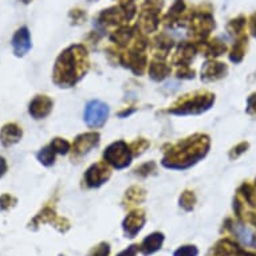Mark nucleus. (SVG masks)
<instances>
[{
	"mask_svg": "<svg viewBox=\"0 0 256 256\" xmlns=\"http://www.w3.org/2000/svg\"><path fill=\"white\" fill-rule=\"evenodd\" d=\"M76 58L74 55V47L60 54L54 68L55 84L60 88H68L76 82Z\"/></svg>",
	"mask_w": 256,
	"mask_h": 256,
	"instance_id": "1",
	"label": "nucleus"
},
{
	"mask_svg": "<svg viewBox=\"0 0 256 256\" xmlns=\"http://www.w3.org/2000/svg\"><path fill=\"white\" fill-rule=\"evenodd\" d=\"M109 114L108 105L101 101H92L84 110V121L90 128H98L105 124Z\"/></svg>",
	"mask_w": 256,
	"mask_h": 256,
	"instance_id": "2",
	"label": "nucleus"
},
{
	"mask_svg": "<svg viewBox=\"0 0 256 256\" xmlns=\"http://www.w3.org/2000/svg\"><path fill=\"white\" fill-rule=\"evenodd\" d=\"M105 158L113 164L116 168H124L130 162V153L129 149L124 142L113 144L112 146L105 152Z\"/></svg>",
	"mask_w": 256,
	"mask_h": 256,
	"instance_id": "3",
	"label": "nucleus"
},
{
	"mask_svg": "<svg viewBox=\"0 0 256 256\" xmlns=\"http://www.w3.org/2000/svg\"><path fill=\"white\" fill-rule=\"evenodd\" d=\"M52 109V101L47 96H36L30 102L28 113L35 120H42L50 114Z\"/></svg>",
	"mask_w": 256,
	"mask_h": 256,
	"instance_id": "4",
	"label": "nucleus"
},
{
	"mask_svg": "<svg viewBox=\"0 0 256 256\" xmlns=\"http://www.w3.org/2000/svg\"><path fill=\"white\" fill-rule=\"evenodd\" d=\"M12 48L14 54L16 56H24L30 50H31V36H30L28 28L27 27H22L15 32L12 38Z\"/></svg>",
	"mask_w": 256,
	"mask_h": 256,
	"instance_id": "5",
	"label": "nucleus"
},
{
	"mask_svg": "<svg viewBox=\"0 0 256 256\" xmlns=\"http://www.w3.org/2000/svg\"><path fill=\"white\" fill-rule=\"evenodd\" d=\"M22 136H23L22 128H19L16 124H6L0 130V142L3 146L10 148L19 142Z\"/></svg>",
	"mask_w": 256,
	"mask_h": 256,
	"instance_id": "6",
	"label": "nucleus"
},
{
	"mask_svg": "<svg viewBox=\"0 0 256 256\" xmlns=\"http://www.w3.org/2000/svg\"><path fill=\"white\" fill-rule=\"evenodd\" d=\"M232 230H234V234H235L236 238L240 240V243L243 244V246L256 248V236L250 228L246 227L244 224L236 222V224H234Z\"/></svg>",
	"mask_w": 256,
	"mask_h": 256,
	"instance_id": "7",
	"label": "nucleus"
},
{
	"mask_svg": "<svg viewBox=\"0 0 256 256\" xmlns=\"http://www.w3.org/2000/svg\"><path fill=\"white\" fill-rule=\"evenodd\" d=\"M144 222H145V218L141 212H133L126 218L124 227H125V232L129 235V238H133L142 228Z\"/></svg>",
	"mask_w": 256,
	"mask_h": 256,
	"instance_id": "8",
	"label": "nucleus"
},
{
	"mask_svg": "<svg viewBox=\"0 0 256 256\" xmlns=\"http://www.w3.org/2000/svg\"><path fill=\"white\" fill-rule=\"evenodd\" d=\"M108 176H109L108 169L104 168L102 165H94L92 168L88 169V174H86V180H88V185L96 186V185H101L108 178Z\"/></svg>",
	"mask_w": 256,
	"mask_h": 256,
	"instance_id": "9",
	"label": "nucleus"
},
{
	"mask_svg": "<svg viewBox=\"0 0 256 256\" xmlns=\"http://www.w3.org/2000/svg\"><path fill=\"white\" fill-rule=\"evenodd\" d=\"M162 240H164V236L161 235V234H153V235L148 236L146 239L142 242V244H141V251L145 255L153 254V252L161 248Z\"/></svg>",
	"mask_w": 256,
	"mask_h": 256,
	"instance_id": "10",
	"label": "nucleus"
},
{
	"mask_svg": "<svg viewBox=\"0 0 256 256\" xmlns=\"http://www.w3.org/2000/svg\"><path fill=\"white\" fill-rule=\"evenodd\" d=\"M98 142V134H84L82 137L76 138V150L78 152H88L90 148L97 145Z\"/></svg>",
	"mask_w": 256,
	"mask_h": 256,
	"instance_id": "11",
	"label": "nucleus"
},
{
	"mask_svg": "<svg viewBox=\"0 0 256 256\" xmlns=\"http://www.w3.org/2000/svg\"><path fill=\"white\" fill-rule=\"evenodd\" d=\"M36 157H38V160L40 161V164H43L44 166H50V165L54 164L55 150L48 145V146L40 149V150L38 152Z\"/></svg>",
	"mask_w": 256,
	"mask_h": 256,
	"instance_id": "12",
	"label": "nucleus"
},
{
	"mask_svg": "<svg viewBox=\"0 0 256 256\" xmlns=\"http://www.w3.org/2000/svg\"><path fill=\"white\" fill-rule=\"evenodd\" d=\"M50 146L55 150V153H68V150L70 149V145H68V141H64L62 138H55L52 140V142L50 144Z\"/></svg>",
	"mask_w": 256,
	"mask_h": 256,
	"instance_id": "13",
	"label": "nucleus"
},
{
	"mask_svg": "<svg viewBox=\"0 0 256 256\" xmlns=\"http://www.w3.org/2000/svg\"><path fill=\"white\" fill-rule=\"evenodd\" d=\"M16 202V198H12L11 194H2V196H0V210H8L10 208H12Z\"/></svg>",
	"mask_w": 256,
	"mask_h": 256,
	"instance_id": "14",
	"label": "nucleus"
},
{
	"mask_svg": "<svg viewBox=\"0 0 256 256\" xmlns=\"http://www.w3.org/2000/svg\"><path fill=\"white\" fill-rule=\"evenodd\" d=\"M198 255V250L194 247H190V246H185V247H181L180 250H177L174 256H196Z\"/></svg>",
	"mask_w": 256,
	"mask_h": 256,
	"instance_id": "15",
	"label": "nucleus"
},
{
	"mask_svg": "<svg viewBox=\"0 0 256 256\" xmlns=\"http://www.w3.org/2000/svg\"><path fill=\"white\" fill-rule=\"evenodd\" d=\"M109 255V246L105 243L100 244L98 247H96L92 251V254L88 256H108Z\"/></svg>",
	"mask_w": 256,
	"mask_h": 256,
	"instance_id": "16",
	"label": "nucleus"
},
{
	"mask_svg": "<svg viewBox=\"0 0 256 256\" xmlns=\"http://www.w3.org/2000/svg\"><path fill=\"white\" fill-rule=\"evenodd\" d=\"M7 169H8V166H7V161H6L4 157L0 156V178L4 176L6 172H7Z\"/></svg>",
	"mask_w": 256,
	"mask_h": 256,
	"instance_id": "17",
	"label": "nucleus"
},
{
	"mask_svg": "<svg viewBox=\"0 0 256 256\" xmlns=\"http://www.w3.org/2000/svg\"><path fill=\"white\" fill-rule=\"evenodd\" d=\"M136 250H137V248H136V246H132L129 250H126V251H124L122 254H120L118 256H134L136 255Z\"/></svg>",
	"mask_w": 256,
	"mask_h": 256,
	"instance_id": "18",
	"label": "nucleus"
},
{
	"mask_svg": "<svg viewBox=\"0 0 256 256\" xmlns=\"http://www.w3.org/2000/svg\"><path fill=\"white\" fill-rule=\"evenodd\" d=\"M182 202H185L184 196H182V198H181V204H182ZM186 202H192V204H194V198H192V200H186Z\"/></svg>",
	"mask_w": 256,
	"mask_h": 256,
	"instance_id": "19",
	"label": "nucleus"
}]
</instances>
